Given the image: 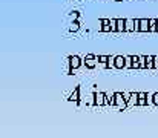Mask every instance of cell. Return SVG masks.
Masks as SVG:
<instances>
[{"label": "cell", "instance_id": "8", "mask_svg": "<svg viewBox=\"0 0 158 138\" xmlns=\"http://www.w3.org/2000/svg\"><path fill=\"white\" fill-rule=\"evenodd\" d=\"M117 34H126V19H117Z\"/></svg>", "mask_w": 158, "mask_h": 138}, {"label": "cell", "instance_id": "5", "mask_svg": "<svg viewBox=\"0 0 158 138\" xmlns=\"http://www.w3.org/2000/svg\"><path fill=\"white\" fill-rule=\"evenodd\" d=\"M83 65L88 68V69H95V66L98 65V57L94 55V54H86L85 60H83Z\"/></svg>", "mask_w": 158, "mask_h": 138}, {"label": "cell", "instance_id": "13", "mask_svg": "<svg viewBox=\"0 0 158 138\" xmlns=\"http://www.w3.org/2000/svg\"><path fill=\"white\" fill-rule=\"evenodd\" d=\"M80 28H81L80 20H72V22H71V26H69V32H71V34L78 32V29H80Z\"/></svg>", "mask_w": 158, "mask_h": 138}, {"label": "cell", "instance_id": "4", "mask_svg": "<svg viewBox=\"0 0 158 138\" xmlns=\"http://www.w3.org/2000/svg\"><path fill=\"white\" fill-rule=\"evenodd\" d=\"M140 31V19H126V34H135Z\"/></svg>", "mask_w": 158, "mask_h": 138}, {"label": "cell", "instance_id": "9", "mask_svg": "<svg viewBox=\"0 0 158 138\" xmlns=\"http://www.w3.org/2000/svg\"><path fill=\"white\" fill-rule=\"evenodd\" d=\"M148 98L149 95L146 92H138V101H137V106H148Z\"/></svg>", "mask_w": 158, "mask_h": 138}, {"label": "cell", "instance_id": "7", "mask_svg": "<svg viewBox=\"0 0 158 138\" xmlns=\"http://www.w3.org/2000/svg\"><path fill=\"white\" fill-rule=\"evenodd\" d=\"M140 34H149V19H140Z\"/></svg>", "mask_w": 158, "mask_h": 138}, {"label": "cell", "instance_id": "1", "mask_svg": "<svg viewBox=\"0 0 158 138\" xmlns=\"http://www.w3.org/2000/svg\"><path fill=\"white\" fill-rule=\"evenodd\" d=\"M109 68H114V69H124V68H127L126 55H115V57H112L110 63H109Z\"/></svg>", "mask_w": 158, "mask_h": 138}, {"label": "cell", "instance_id": "3", "mask_svg": "<svg viewBox=\"0 0 158 138\" xmlns=\"http://www.w3.org/2000/svg\"><path fill=\"white\" fill-rule=\"evenodd\" d=\"M68 65H69V75H72L74 71H77L81 65H83V60L78 57V55H69L68 57Z\"/></svg>", "mask_w": 158, "mask_h": 138}, {"label": "cell", "instance_id": "11", "mask_svg": "<svg viewBox=\"0 0 158 138\" xmlns=\"http://www.w3.org/2000/svg\"><path fill=\"white\" fill-rule=\"evenodd\" d=\"M98 23L102 25V32H110V19H100Z\"/></svg>", "mask_w": 158, "mask_h": 138}, {"label": "cell", "instance_id": "6", "mask_svg": "<svg viewBox=\"0 0 158 138\" xmlns=\"http://www.w3.org/2000/svg\"><path fill=\"white\" fill-rule=\"evenodd\" d=\"M68 101H71V103H75L77 106H80V103H81V97H80V86H77V88L74 89V92L69 95Z\"/></svg>", "mask_w": 158, "mask_h": 138}, {"label": "cell", "instance_id": "10", "mask_svg": "<svg viewBox=\"0 0 158 138\" xmlns=\"http://www.w3.org/2000/svg\"><path fill=\"white\" fill-rule=\"evenodd\" d=\"M149 34H158V19H149Z\"/></svg>", "mask_w": 158, "mask_h": 138}, {"label": "cell", "instance_id": "15", "mask_svg": "<svg viewBox=\"0 0 158 138\" xmlns=\"http://www.w3.org/2000/svg\"><path fill=\"white\" fill-rule=\"evenodd\" d=\"M151 103H152V106L158 107V92H155V94L151 95Z\"/></svg>", "mask_w": 158, "mask_h": 138}, {"label": "cell", "instance_id": "12", "mask_svg": "<svg viewBox=\"0 0 158 138\" xmlns=\"http://www.w3.org/2000/svg\"><path fill=\"white\" fill-rule=\"evenodd\" d=\"M110 55H98V63L103 65L106 69H109V63H110Z\"/></svg>", "mask_w": 158, "mask_h": 138}, {"label": "cell", "instance_id": "2", "mask_svg": "<svg viewBox=\"0 0 158 138\" xmlns=\"http://www.w3.org/2000/svg\"><path fill=\"white\" fill-rule=\"evenodd\" d=\"M114 106L118 107L120 111H126V109H127L126 95H124L123 92H114Z\"/></svg>", "mask_w": 158, "mask_h": 138}, {"label": "cell", "instance_id": "17", "mask_svg": "<svg viewBox=\"0 0 158 138\" xmlns=\"http://www.w3.org/2000/svg\"><path fill=\"white\" fill-rule=\"evenodd\" d=\"M154 71H158V55H154Z\"/></svg>", "mask_w": 158, "mask_h": 138}, {"label": "cell", "instance_id": "14", "mask_svg": "<svg viewBox=\"0 0 158 138\" xmlns=\"http://www.w3.org/2000/svg\"><path fill=\"white\" fill-rule=\"evenodd\" d=\"M110 32L117 34V19H110Z\"/></svg>", "mask_w": 158, "mask_h": 138}, {"label": "cell", "instance_id": "16", "mask_svg": "<svg viewBox=\"0 0 158 138\" xmlns=\"http://www.w3.org/2000/svg\"><path fill=\"white\" fill-rule=\"evenodd\" d=\"M78 17H80V12L78 11H72L71 12V19L72 20H78Z\"/></svg>", "mask_w": 158, "mask_h": 138}]
</instances>
